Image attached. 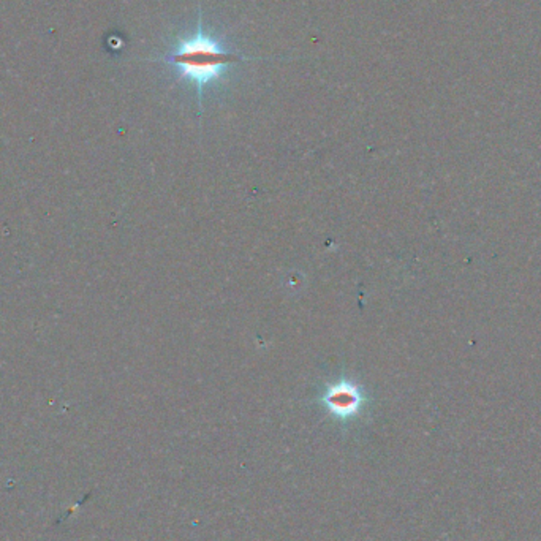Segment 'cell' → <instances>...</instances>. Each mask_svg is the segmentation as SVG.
Wrapping results in <instances>:
<instances>
[{"instance_id": "2", "label": "cell", "mask_w": 541, "mask_h": 541, "mask_svg": "<svg viewBox=\"0 0 541 541\" xmlns=\"http://www.w3.org/2000/svg\"><path fill=\"white\" fill-rule=\"evenodd\" d=\"M368 402L364 389L350 380H341L328 385L321 394V404L331 416L339 421H350L361 414Z\"/></svg>"}, {"instance_id": "1", "label": "cell", "mask_w": 541, "mask_h": 541, "mask_svg": "<svg viewBox=\"0 0 541 541\" xmlns=\"http://www.w3.org/2000/svg\"><path fill=\"white\" fill-rule=\"evenodd\" d=\"M247 59L249 57L241 54L225 50L219 40L205 32L200 6L197 32L187 38H179L178 45L159 60L174 67L181 78L190 81L197 87L198 103L201 105L205 87L217 81L225 73L227 67L241 64Z\"/></svg>"}]
</instances>
